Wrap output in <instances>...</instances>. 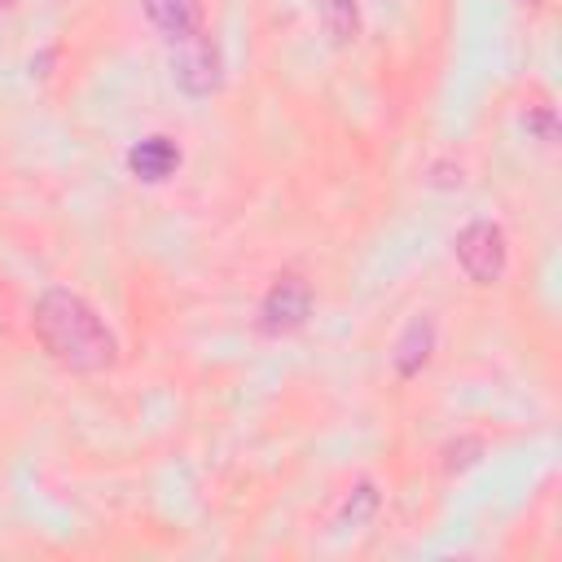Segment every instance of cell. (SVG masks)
I'll return each instance as SVG.
<instances>
[{"label": "cell", "instance_id": "4", "mask_svg": "<svg viewBox=\"0 0 562 562\" xmlns=\"http://www.w3.org/2000/svg\"><path fill=\"white\" fill-rule=\"evenodd\" d=\"M307 316H312V290H307V281H299V277L272 281V290H268L263 303H259V321H263L268 334H290V329H299Z\"/></svg>", "mask_w": 562, "mask_h": 562}, {"label": "cell", "instance_id": "1", "mask_svg": "<svg viewBox=\"0 0 562 562\" xmlns=\"http://www.w3.org/2000/svg\"><path fill=\"white\" fill-rule=\"evenodd\" d=\"M31 325H35L40 347L70 373H101L119 360V342L110 325L97 316V307L83 294L66 285H53L40 294Z\"/></svg>", "mask_w": 562, "mask_h": 562}, {"label": "cell", "instance_id": "7", "mask_svg": "<svg viewBox=\"0 0 562 562\" xmlns=\"http://www.w3.org/2000/svg\"><path fill=\"white\" fill-rule=\"evenodd\" d=\"M430 347H435V321H426V316L408 321V329L395 342V369H400V378L422 373L426 360H430Z\"/></svg>", "mask_w": 562, "mask_h": 562}, {"label": "cell", "instance_id": "9", "mask_svg": "<svg viewBox=\"0 0 562 562\" xmlns=\"http://www.w3.org/2000/svg\"><path fill=\"white\" fill-rule=\"evenodd\" d=\"M0 4H18V0H0Z\"/></svg>", "mask_w": 562, "mask_h": 562}, {"label": "cell", "instance_id": "8", "mask_svg": "<svg viewBox=\"0 0 562 562\" xmlns=\"http://www.w3.org/2000/svg\"><path fill=\"white\" fill-rule=\"evenodd\" d=\"M325 22H329V35H334L338 44L356 40L360 18H356V4H351V0H325Z\"/></svg>", "mask_w": 562, "mask_h": 562}, {"label": "cell", "instance_id": "3", "mask_svg": "<svg viewBox=\"0 0 562 562\" xmlns=\"http://www.w3.org/2000/svg\"><path fill=\"white\" fill-rule=\"evenodd\" d=\"M171 79H176L189 97H206V92H215V88H220V53H215V44H211L202 31L176 44Z\"/></svg>", "mask_w": 562, "mask_h": 562}, {"label": "cell", "instance_id": "2", "mask_svg": "<svg viewBox=\"0 0 562 562\" xmlns=\"http://www.w3.org/2000/svg\"><path fill=\"white\" fill-rule=\"evenodd\" d=\"M452 250H457V263H461V272H465L470 281L496 285V281L505 277L509 241H505V228H501V224H492V220H470V224L457 233Z\"/></svg>", "mask_w": 562, "mask_h": 562}, {"label": "cell", "instance_id": "6", "mask_svg": "<svg viewBox=\"0 0 562 562\" xmlns=\"http://www.w3.org/2000/svg\"><path fill=\"white\" fill-rule=\"evenodd\" d=\"M140 4H145L149 22H154L171 44H180V40H189V35L202 31V4H198V0H140Z\"/></svg>", "mask_w": 562, "mask_h": 562}, {"label": "cell", "instance_id": "5", "mask_svg": "<svg viewBox=\"0 0 562 562\" xmlns=\"http://www.w3.org/2000/svg\"><path fill=\"white\" fill-rule=\"evenodd\" d=\"M127 167H132L136 180L158 184V180H167V176L180 167V149H176V140H167V136H145V140H136V145L127 149Z\"/></svg>", "mask_w": 562, "mask_h": 562}]
</instances>
